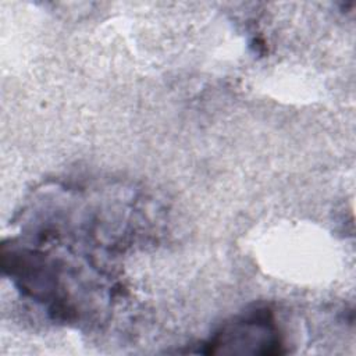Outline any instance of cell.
<instances>
[{"instance_id": "obj_1", "label": "cell", "mask_w": 356, "mask_h": 356, "mask_svg": "<svg viewBox=\"0 0 356 356\" xmlns=\"http://www.w3.org/2000/svg\"><path fill=\"white\" fill-rule=\"evenodd\" d=\"M203 353H281V335L270 310L256 309L227 323L206 343Z\"/></svg>"}]
</instances>
